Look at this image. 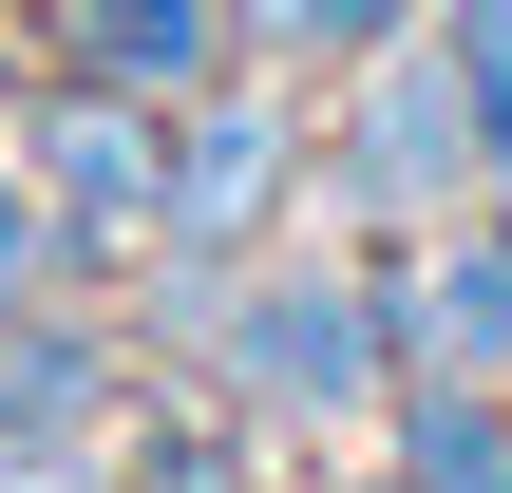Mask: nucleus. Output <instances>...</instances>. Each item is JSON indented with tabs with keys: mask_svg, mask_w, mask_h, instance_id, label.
Wrapping results in <instances>:
<instances>
[{
	"mask_svg": "<svg viewBox=\"0 0 512 493\" xmlns=\"http://www.w3.org/2000/svg\"><path fill=\"white\" fill-rule=\"evenodd\" d=\"M114 38H133V57H171V38H190V0H114Z\"/></svg>",
	"mask_w": 512,
	"mask_h": 493,
	"instance_id": "1",
	"label": "nucleus"
}]
</instances>
